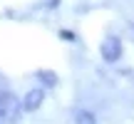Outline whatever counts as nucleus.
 <instances>
[{"mask_svg": "<svg viewBox=\"0 0 134 124\" xmlns=\"http://www.w3.org/2000/svg\"><path fill=\"white\" fill-rule=\"evenodd\" d=\"M20 112V99L10 92H0V119L3 122H13Z\"/></svg>", "mask_w": 134, "mask_h": 124, "instance_id": "f257e3e1", "label": "nucleus"}, {"mask_svg": "<svg viewBox=\"0 0 134 124\" xmlns=\"http://www.w3.org/2000/svg\"><path fill=\"white\" fill-rule=\"evenodd\" d=\"M99 52H102V57H104V62H117L122 57V42H119V37H107L104 42H102Z\"/></svg>", "mask_w": 134, "mask_h": 124, "instance_id": "f03ea898", "label": "nucleus"}, {"mask_svg": "<svg viewBox=\"0 0 134 124\" xmlns=\"http://www.w3.org/2000/svg\"><path fill=\"white\" fill-rule=\"evenodd\" d=\"M42 99H45V92H42V89H30L27 94H25V99H23L25 112H35V109H40Z\"/></svg>", "mask_w": 134, "mask_h": 124, "instance_id": "7ed1b4c3", "label": "nucleus"}, {"mask_svg": "<svg viewBox=\"0 0 134 124\" xmlns=\"http://www.w3.org/2000/svg\"><path fill=\"white\" fill-rule=\"evenodd\" d=\"M75 124H97V119H94V114H92V112L77 109V112H75Z\"/></svg>", "mask_w": 134, "mask_h": 124, "instance_id": "20e7f679", "label": "nucleus"}, {"mask_svg": "<svg viewBox=\"0 0 134 124\" xmlns=\"http://www.w3.org/2000/svg\"><path fill=\"white\" fill-rule=\"evenodd\" d=\"M40 80L47 82V84H55V75H45V72H40Z\"/></svg>", "mask_w": 134, "mask_h": 124, "instance_id": "39448f33", "label": "nucleus"}]
</instances>
